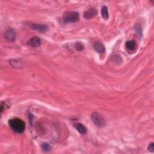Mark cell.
I'll list each match as a JSON object with an SVG mask.
<instances>
[{
	"instance_id": "obj_1",
	"label": "cell",
	"mask_w": 154,
	"mask_h": 154,
	"mask_svg": "<svg viewBox=\"0 0 154 154\" xmlns=\"http://www.w3.org/2000/svg\"><path fill=\"white\" fill-rule=\"evenodd\" d=\"M9 125L13 131L22 133L25 129V123L19 118H13L9 121Z\"/></svg>"
},
{
	"instance_id": "obj_2",
	"label": "cell",
	"mask_w": 154,
	"mask_h": 154,
	"mask_svg": "<svg viewBox=\"0 0 154 154\" xmlns=\"http://www.w3.org/2000/svg\"><path fill=\"white\" fill-rule=\"evenodd\" d=\"M80 21V14L75 11H68L63 16V22L65 23H76Z\"/></svg>"
},
{
	"instance_id": "obj_3",
	"label": "cell",
	"mask_w": 154,
	"mask_h": 154,
	"mask_svg": "<svg viewBox=\"0 0 154 154\" xmlns=\"http://www.w3.org/2000/svg\"><path fill=\"white\" fill-rule=\"evenodd\" d=\"M92 120L93 122L94 123V125L98 127L102 128L105 125V121L102 116L99 114L98 112H93L92 114Z\"/></svg>"
},
{
	"instance_id": "obj_4",
	"label": "cell",
	"mask_w": 154,
	"mask_h": 154,
	"mask_svg": "<svg viewBox=\"0 0 154 154\" xmlns=\"http://www.w3.org/2000/svg\"><path fill=\"white\" fill-rule=\"evenodd\" d=\"M4 36H5V38L6 39V40L10 42H14L16 39V34L13 29H7V30L5 33Z\"/></svg>"
},
{
	"instance_id": "obj_5",
	"label": "cell",
	"mask_w": 154,
	"mask_h": 154,
	"mask_svg": "<svg viewBox=\"0 0 154 154\" xmlns=\"http://www.w3.org/2000/svg\"><path fill=\"white\" fill-rule=\"evenodd\" d=\"M97 14V10L94 8H90L84 13V17L86 19H90Z\"/></svg>"
},
{
	"instance_id": "obj_6",
	"label": "cell",
	"mask_w": 154,
	"mask_h": 154,
	"mask_svg": "<svg viewBox=\"0 0 154 154\" xmlns=\"http://www.w3.org/2000/svg\"><path fill=\"white\" fill-rule=\"evenodd\" d=\"M31 28L34 30H36L40 32H45L46 30H48V27L46 25L38 24V23H33L31 25Z\"/></svg>"
},
{
	"instance_id": "obj_7",
	"label": "cell",
	"mask_w": 154,
	"mask_h": 154,
	"mask_svg": "<svg viewBox=\"0 0 154 154\" xmlns=\"http://www.w3.org/2000/svg\"><path fill=\"white\" fill-rule=\"evenodd\" d=\"M28 44L31 47H33V48H36V47H38L40 45L41 40L39 37L35 36V37H32L30 40H29Z\"/></svg>"
},
{
	"instance_id": "obj_8",
	"label": "cell",
	"mask_w": 154,
	"mask_h": 154,
	"mask_svg": "<svg viewBox=\"0 0 154 154\" xmlns=\"http://www.w3.org/2000/svg\"><path fill=\"white\" fill-rule=\"evenodd\" d=\"M93 48L94 51H96L98 53H104L105 52V48L104 45L100 42H96L94 44L93 46Z\"/></svg>"
},
{
	"instance_id": "obj_9",
	"label": "cell",
	"mask_w": 154,
	"mask_h": 154,
	"mask_svg": "<svg viewBox=\"0 0 154 154\" xmlns=\"http://www.w3.org/2000/svg\"><path fill=\"white\" fill-rule=\"evenodd\" d=\"M126 48L129 51H133L137 48V44L134 40L127 41L125 44Z\"/></svg>"
},
{
	"instance_id": "obj_10",
	"label": "cell",
	"mask_w": 154,
	"mask_h": 154,
	"mask_svg": "<svg viewBox=\"0 0 154 154\" xmlns=\"http://www.w3.org/2000/svg\"><path fill=\"white\" fill-rule=\"evenodd\" d=\"M74 127L75 128V129L78 131L80 134H86L87 133V128H86L85 126H84L82 124L78 123H76L74 125Z\"/></svg>"
},
{
	"instance_id": "obj_11",
	"label": "cell",
	"mask_w": 154,
	"mask_h": 154,
	"mask_svg": "<svg viewBox=\"0 0 154 154\" xmlns=\"http://www.w3.org/2000/svg\"><path fill=\"white\" fill-rule=\"evenodd\" d=\"M101 16L104 20H108L109 17V13L107 7L106 5H103L101 7Z\"/></svg>"
},
{
	"instance_id": "obj_12",
	"label": "cell",
	"mask_w": 154,
	"mask_h": 154,
	"mask_svg": "<svg viewBox=\"0 0 154 154\" xmlns=\"http://www.w3.org/2000/svg\"><path fill=\"white\" fill-rule=\"evenodd\" d=\"M111 59L112 62L116 63H118V64H121L122 60V58L121 56H119V55H114L111 57Z\"/></svg>"
},
{
	"instance_id": "obj_13",
	"label": "cell",
	"mask_w": 154,
	"mask_h": 154,
	"mask_svg": "<svg viewBox=\"0 0 154 154\" xmlns=\"http://www.w3.org/2000/svg\"><path fill=\"white\" fill-rule=\"evenodd\" d=\"M41 148L43 151L44 152H49L51 150V147L50 145V144L47 143H44L42 145H41Z\"/></svg>"
},
{
	"instance_id": "obj_14",
	"label": "cell",
	"mask_w": 154,
	"mask_h": 154,
	"mask_svg": "<svg viewBox=\"0 0 154 154\" xmlns=\"http://www.w3.org/2000/svg\"><path fill=\"white\" fill-rule=\"evenodd\" d=\"M75 48H76V50L77 51H81L84 50V45H83V44H81L80 42H77L75 45Z\"/></svg>"
},
{
	"instance_id": "obj_15",
	"label": "cell",
	"mask_w": 154,
	"mask_h": 154,
	"mask_svg": "<svg viewBox=\"0 0 154 154\" xmlns=\"http://www.w3.org/2000/svg\"><path fill=\"white\" fill-rule=\"evenodd\" d=\"M148 150L151 152H153L154 151V143H151L149 144V146H148Z\"/></svg>"
}]
</instances>
